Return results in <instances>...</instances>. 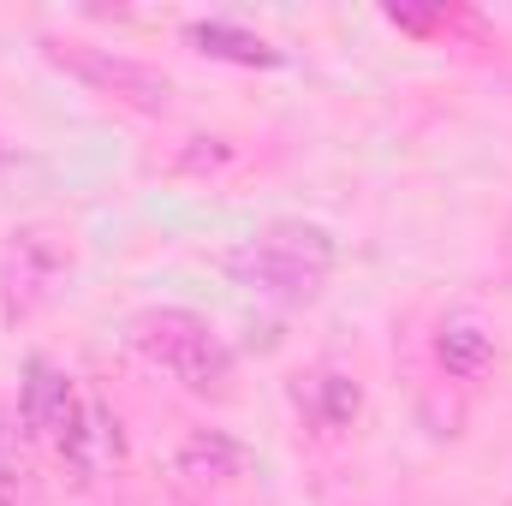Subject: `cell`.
I'll use <instances>...</instances> for the list:
<instances>
[{"label":"cell","mask_w":512,"mask_h":506,"mask_svg":"<svg viewBox=\"0 0 512 506\" xmlns=\"http://www.w3.org/2000/svg\"><path fill=\"white\" fill-rule=\"evenodd\" d=\"M227 274L239 286L262 292V298L304 304L334 274V239L322 227H310V221H274V227H262L256 239H245L227 256Z\"/></svg>","instance_id":"6da1fadb"},{"label":"cell","mask_w":512,"mask_h":506,"mask_svg":"<svg viewBox=\"0 0 512 506\" xmlns=\"http://www.w3.org/2000/svg\"><path fill=\"white\" fill-rule=\"evenodd\" d=\"M131 346H137V358H149L161 376H173L197 399H227L233 393V352L191 310H143L131 322Z\"/></svg>","instance_id":"7a4b0ae2"},{"label":"cell","mask_w":512,"mask_h":506,"mask_svg":"<svg viewBox=\"0 0 512 506\" xmlns=\"http://www.w3.org/2000/svg\"><path fill=\"white\" fill-rule=\"evenodd\" d=\"M18 423L54 447L60 465H72V483H90V441H96V405L78 393L54 358H30L18 381Z\"/></svg>","instance_id":"3957f363"},{"label":"cell","mask_w":512,"mask_h":506,"mask_svg":"<svg viewBox=\"0 0 512 506\" xmlns=\"http://www.w3.org/2000/svg\"><path fill=\"white\" fill-rule=\"evenodd\" d=\"M48 60L66 66L72 78H84L90 90H102V96L137 108V114H167V102H173V84H167L155 66L126 60V54H114V48H90V42H60V36H48Z\"/></svg>","instance_id":"277c9868"},{"label":"cell","mask_w":512,"mask_h":506,"mask_svg":"<svg viewBox=\"0 0 512 506\" xmlns=\"http://www.w3.org/2000/svg\"><path fill=\"white\" fill-rule=\"evenodd\" d=\"M66 268H72V256H66V245L54 233H42V227L12 233V251H6V268H0V310H6V322L36 316L54 298V286L66 280Z\"/></svg>","instance_id":"5b68a950"},{"label":"cell","mask_w":512,"mask_h":506,"mask_svg":"<svg viewBox=\"0 0 512 506\" xmlns=\"http://www.w3.org/2000/svg\"><path fill=\"white\" fill-rule=\"evenodd\" d=\"M197 54H215V60H233V66H280V48L262 42L245 24H227V18H209V24H191L185 30Z\"/></svg>","instance_id":"8992f818"},{"label":"cell","mask_w":512,"mask_h":506,"mask_svg":"<svg viewBox=\"0 0 512 506\" xmlns=\"http://www.w3.org/2000/svg\"><path fill=\"white\" fill-rule=\"evenodd\" d=\"M239 465H245V453H239V441H227L221 429H197V435H185V447H179V471L197 477V483H227V477H239Z\"/></svg>","instance_id":"52a82bcc"},{"label":"cell","mask_w":512,"mask_h":506,"mask_svg":"<svg viewBox=\"0 0 512 506\" xmlns=\"http://www.w3.org/2000/svg\"><path fill=\"white\" fill-rule=\"evenodd\" d=\"M435 358L453 370V376H483L489 364H495V340L477 328V322H447L441 328V340H435Z\"/></svg>","instance_id":"ba28073f"},{"label":"cell","mask_w":512,"mask_h":506,"mask_svg":"<svg viewBox=\"0 0 512 506\" xmlns=\"http://www.w3.org/2000/svg\"><path fill=\"white\" fill-rule=\"evenodd\" d=\"M0 506H36V471L24 459V429L0 411Z\"/></svg>","instance_id":"9c48e42d"},{"label":"cell","mask_w":512,"mask_h":506,"mask_svg":"<svg viewBox=\"0 0 512 506\" xmlns=\"http://www.w3.org/2000/svg\"><path fill=\"white\" fill-rule=\"evenodd\" d=\"M310 393L322 399V423H328V429H346V423L358 417V387L346 376H316Z\"/></svg>","instance_id":"30bf717a"},{"label":"cell","mask_w":512,"mask_h":506,"mask_svg":"<svg viewBox=\"0 0 512 506\" xmlns=\"http://www.w3.org/2000/svg\"><path fill=\"white\" fill-rule=\"evenodd\" d=\"M18 167H24V155H18V149H12V143L0 137V185H6V179H12Z\"/></svg>","instance_id":"8fae6325"}]
</instances>
